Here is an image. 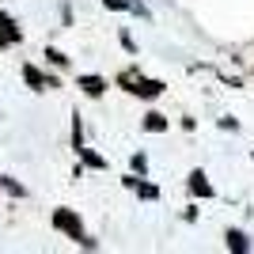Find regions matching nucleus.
Segmentation results:
<instances>
[{
    "instance_id": "nucleus-4",
    "label": "nucleus",
    "mask_w": 254,
    "mask_h": 254,
    "mask_svg": "<svg viewBox=\"0 0 254 254\" xmlns=\"http://www.w3.org/2000/svg\"><path fill=\"white\" fill-rule=\"evenodd\" d=\"M80 87H84L87 95H103V80H99V76H84V80H80Z\"/></svg>"
},
{
    "instance_id": "nucleus-3",
    "label": "nucleus",
    "mask_w": 254,
    "mask_h": 254,
    "mask_svg": "<svg viewBox=\"0 0 254 254\" xmlns=\"http://www.w3.org/2000/svg\"><path fill=\"white\" fill-rule=\"evenodd\" d=\"M190 190H193V193H201V197H209V193H212V186L205 182V175H201V171H193V175H190Z\"/></svg>"
},
{
    "instance_id": "nucleus-2",
    "label": "nucleus",
    "mask_w": 254,
    "mask_h": 254,
    "mask_svg": "<svg viewBox=\"0 0 254 254\" xmlns=\"http://www.w3.org/2000/svg\"><path fill=\"white\" fill-rule=\"evenodd\" d=\"M129 91H133V95H144V99H156L159 91H163V84H159V80H137Z\"/></svg>"
},
{
    "instance_id": "nucleus-8",
    "label": "nucleus",
    "mask_w": 254,
    "mask_h": 254,
    "mask_svg": "<svg viewBox=\"0 0 254 254\" xmlns=\"http://www.w3.org/2000/svg\"><path fill=\"white\" fill-rule=\"evenodd\" d=\"M103 4H106V8H118V11H122V8H129L126 0H103Z\"/></svg>"
},
{
    "instance_id": "nucleus-5",
    "label": "nucleus",
    "mask_w": 254,
    "mask_h": 254,
    "mask_svg": "<svg viewBox=\"0 0 254 254\" xmlns=\"http://www.w3.org/2000/svg\"><path fill=\"white\" fill-rule=\"evenodd\" d=\"M144 129H152V133H163V129H167V118H163V114H148V118H144Z\"/></svg>"
},
{
    "instance_id": "nucleus-6",
    "label": "nucleus",
    "mask_w": 254,
    "mask_h": 254,
    "mask_svg": "<svg viewBox=\"0 0 254 254\" xmlns=\"http://www.w3.org/2000/svg\"><path fill=\"white\" fill-rule=\"evenodd\" d=\"M23 76H27V84H31V87H42V84H46V80H42V72H38V68H31V64L23 68Z\"/></svg>"
},
{
    "instance_id": "nucleus-7",
    "label": "nucleus",
    "mask_w": 254,
    "mask_h": 254,
    "mask_svg": "<svg viewBox=\"0 0 254 254\" xmlns=\"http://www.w3.org/2000/svg\"><path fill=\"white\" fill-rule=\"evenodd\" d=\"M228 247H235V251H247V239L239 232H228Z\"/></svg>"
},
{
    "instance_id": "nucleus-1",
    "label": "nucleus",
    "mask_w": 254,
    "mask_h": 254,
    "mask_svg": "<svg viewBox=\"0 0 254 254\" xmlns=\"http://www.w3.org/2000/svg\"><path fill=\"white\" fill-rule=\"evenodd\" d=\"M53 224H57L61 232H68V235H72V239H76V243H87V247H91V239H87V235H84V228H80V220H76V216H72V212H68V209H57V212H53Z\"/></svg>"
}]
</instances>
